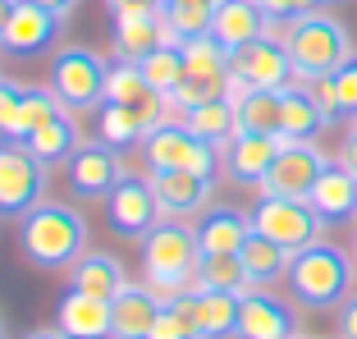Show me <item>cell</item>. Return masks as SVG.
Here are the masks:
<instances>
[{
  "label": "cell",
  "instance_id": "1",
  "mask_svg": "<svg viewBox=\"0 0 357 339\" xmlns=\"http://www.w3.org/2000/svg\"><path fill=\"white\" fill-rule=\"evenodd\" d=\"M19 253L37 271H69L87 253V220L64 202H37L19 216Z\"/></svg>",
  "mask_w": 357,
  "mask_h": 339
},
{
  "label": "cell",
  "instance_id": "2",
  "mask_svg": "<svg viewBox=\"0 0 357 339\" xmlns=\"http://www.w3.org/2000/svg\"><path fill=\"white\" fill-rule=\"evenodd\" d=\"M197 262H202L197 229L183 220H156V229L142 239V285L160 303H174L178 294H188Z\"/></svg>",
  "mask_w": 357,
  "mask_h": 339
},
{
  "label": "cell",
  "instance_id": "3",
  "mask_svg": "<svg viewBox=\"0 0 357 339\" xmlns=\"http://www.w3.org/2000/svg\"><path fill=\"white\" fill-rule=\"evenodd\" d=\"M275 37L289 51V64L303 83H316V78H330L339 64L353 55V37L348 28L335 19V14H303L294 23H275Z\"/></svg>",
  "mask_w": 357,
  "mask_h": 339
},
{
  "label": "cell",
  "instance_id": "4",
  "mask_svg": "<svg viewBox=\"0 0 357 339\" xmlns=\"http://www.w3.org/2000/svg\"><path fill=\"white\" fill-rule=\"evenodd\" d=\"M353 253H344V248L326 243V239H316L312 248H303V253H294V262H289V294L303 303V308H339L348 294H353Z\"/></svg>",
  "mask_w": 357,
  "mask_h": 339
},
{
  "label": "cell",
  "instance_id": "5",
  "mask_svg": "<svg viewBox=\"0 0 357 339\" xmlns=\"http://www.w3.org/2000/svg\"><path fill=\"white\" fill-rule=\"evenodd\" d=\"M105 64L96 51L87 46H69L51 60V92L64 110H74V115H87L105 101Z\"/></svg>",
  "mask_w": 357,
  "mask_h": 339
},
{
  "label": "cell",
  "instance_id": "6",
  "mask_svg": "<svg viewBox=\"0 0 357 339\" xmlns=\"http://www.w3.org/2000/svg\"><path fill=\"white\" fill-rule=\"evenodd\" d=\"M252 229L266 234L271 243H280L284 253H303L326 234V220L316 216V206L307 197H257Z\"/></svg>",
  "mask_w": 357,
  "mask_h": 339
},
{
  "label": "cell",
  "instance_id": "7",
  "mask_svg": "<svg viewBox=\"0 0 357 339\" xmlns=\"http://www.w3.org/2000/svg\"><path fill=\"white\" fill-rule=\"evenodd\" d=\"M142 165L147 170H192V174H220V147L192 138L178 119H165L142 138Z\"/></svg>",
  "mask_w": 357,
  "mask_h": 339
},
{
  "label": "cell",
  "instance_id": "8",
  "mask_svg": "<svg viewBox=\"0 0 357 339\" xmlns=\"http://www.w3.org/2000/svg\"><path fill=\"white\" fill-rule=\"evenodd\" d=\"M51 165L37 160L23 142L0 138V216H28L46 193Z\"/></svg>",
  "mask_w": 357,
  "mask_h": 339
},
{
  "label": "cell",
  "instance_id": "9",
  "mask_svg": "<svg viewBox=\"0 0 357 339\" xmlns=\"http://www.w3.org/2000/svg\"><path fill=\"white\" fill-rule=\"evenodd\" d=\"M229 83L238 87H266V92H284L289 83H298L289 51H284L280 37H257V42L229 51Z\"/></svg>",
  "mask_w": 357,
  "mask_h": 339
},
{
  "label": "cell",
  "instance_id": "10",
  "mask_svg": "<svg viewBox=\"0 0 357 339\" xmlns=\"http://www.w3.org/2000/svg\"><path fill=\"white\" fill-rule=\"evenodd\" d=\"M330 156L316 142H289L284 138L280 156H275L271 174H266L261 183V197H312L316 179L326 174Z\"/></svg>",
  "mask_w": 357,
  "mask_h": 339
},
{
  "label": "cell",
  "instance_id": "11",
  "mask_svg": "<svg viewBox=\"0 0 357 339\" xmlns=\"http://www.w3.org/2000/svg\"><path fill=\"white\" fill-rule=\"evenodd\" d=\"M105 216H110V229H115L119 239L142 243L160 220V206H156V193H151L147 174H142V179H137V174H124V179L110 188V197H105Z\"/></svg>",
  "mask_w": 357,
  "mask_h": 339
},
{
  "label": "cell",
  "instance_id": "12",
  "mask_svg": "<svg viewBox=\"0 0 357 339\" xmlns=\"http://www.w3.org/2000/svg\"><path fill=\"white\" fill-rule=\"evenodd\" d=\"M147 183L156 193V206L165 220H188L202 216L215 197V179L211 174H192V170H147Z\"/></svg>",
  "mask_w": 357,
  "mask_h": 339
},
{
  "label": "cell",
  "instance_id": "13",
  "mask_svg": "<svg viewBox=\"0 0 357 339\" xmlns=\"http://www.w3.org/2000/svg\"><path fill=\"white\" fill-rule=\"evenodd\" d=\"M169 308H178L192 321L197 339H238V294H220V289H188L178 294Z\"/></svg>",
  "mask_w": 357,
  "mask_h": 339
},
{
  "label": "cell",
  "instance_id": "14",
  "mask_svg": "<svg viewBox=\"0 0 357 339\" xmlns=\"http://www.w3.org/2000/svg\"><path fill=\"white\" fill-rule=\"evenodd\" d=\"M280 147H284V138H271V133H234L220 147V170L243 188H261Z\"/></svg>",
  "mask_w": 357,
  "mask_h": 339
},
{
  "label": "cell",
  "instance_id": "15",
  "mask_svg": "<svg viewBox=\"0 0 357 339\" xmlns=\"http://www.w3.org/2000/svg\"><path fill=\"white\" fill-rule=\"evenodd\" d=\"M69 188L83 193V197H110V188H115L119 179H124V165H119V151L105 147L101 138L96 142H78V151L69 160Z\"/></svg>",
  "mask_w": 357,
  "mask_h": 339
},
{
  "label": "cell",
  "instance_id": "16",
  "mask_svg": "<svg viewBox=\"0 0 357 339\" xmlns=\"http://www.w3.org/2000/svg\"><path fill=\"white\" fill-rule=\"evenodd\" d=\"M60 28H64L60 14H51L46 5H37V0H19V5H14L10 28H5L0 51H10V55H42V51H51V46H55Z\"/></svg>",
  "mask_w": 357,
  "mask_h": 339
},
{
  "label": "cell",
  "instance_id": "17",
  "mask_svg": "<svg viewBox=\"0 0 357 339\" xmlns=\"http://www.w3.org/2000/svg\"><path fill=\"white\" fill-rule=\"evenodd\" d=\"M294 308L280 303L271 289H248L238 298V339H294Z\"/></svg>",
  "mask_w": 357,
  "mask_h": 339
},
{
  "label": "cell",
  "instance_id": "18",
  "mask_svg": "<svg viewBox=\"0 0 357 339\" xmlns=\"http://www.w3.org/2000/svg\"><path fill=\"white\" fill-rule=\"evenodd\" d=\"M211 37L225 51H238V46L257 42V37H275V23L261 10V0H220L215 14H211Z\"/></svg>",
  "mask_w": 357,
  "mask_h": 339
},
{
  "label": "cell",
  "instance_id": "19",
  "mask_svg": "<svg viewBox=\"0 0 357 339\" xmlns=\"http://www.w3.org/2000/svg\"><path fill=\"white\" fill-rule=\"evenodd\" d=\"M55 326L69 339H110V303L69 285L55 303Z\"/></svg>",
  "mask_w": 357,
  "mask_h": 339
},
{
  "label": "cell",
  "instance_id": "20",
  "mask_svg": "<svg viewBox=\"0 0 357 339\" xmlns=\"http://www.w3.org/2000/svg\"><path fill=\"white\" fill-rule=\"evenodd\" d=\"M160 303L147 285H124L110 298V339H147L160 317Z\"/></svg>",
  "mask_w": 357,
  "mask_h": 339
},
{
  "label": "cell",
  "instance_id": "21",
  "mask_svg": "<svg viewBox=\"0 0 357 339\" xmlns=\"http://www.w3.org/2000/svg\"><path fill=\"white\" fill-rule=\"evenodd\" d=\"M307 202L316 206V216H321L326 225L353 220V216H357V174L348 165H339V160H330L326 174L316 179V188H312Z\"/></svg>",
  "mask_w": 357,
  "mask_h": 339
},
{
  "label": "cell",
  "instance_id": "22",
  "mask_svg": "<svg viewBox=\"0 0 357 339\" xmlns=\"http://www.w3.org/2000/svg\"><path fill=\"white\" fill-rule=\"evenodd\" d=\"M330 119L326 110H321V101H316L312 83H289L284 87V115H280V138L289 142H316V133H326Z\"/></svg>",
  "mask_w": 357,
  "mask_h": 339
},
{
  "label": "cell",
  "instance_id": "23",
  "mask_svg": "<svg viewBox=\"0 0 357 339\" xmlns=\"http://www.w3.org/2000/svg\"><path fill=\"white\" fill-rule=\"evenodd\" d=\"M192 229H197L202 253H238L248 243V234H252V216H243L238 206H215L211 202Z\"/></svg>",
  "mask_w": 357,
  "mask_h": 339
},
{
  "label": "cell",
  "instance_id": "24",
  "mask_svg": "<svg viewBox=\"0 0 357 339\" xmlns=\"http://www.w3.org/2000/svg\"><path fill=\"white\" fill-rule=\"evenodd\" d=\"M234 96V115H238V133H271L280 138V115H284V92H266V87H238Z\"/></svg>",
  "mask_w": 357,
  "mask_h": 339
},
{
  "label": "cell",
  "instance_id": "25",
  "mask_svg": "<svg viewBox=\"0 0 357 339\" xmlns=\"http://www.w3.org/2000/svg\"><path fill=\"white\" fill-rule=\"evenodd\" d=\"M69 285L110 303V298H115L119 289L128 285V276H124V266H119L110 253H83L74 266H69Z\"/></svg>",
  "mask_w": 357,
  "mask_h": 339
},
{
  "label": "cell",
  "instance_id": "26",
  "mask_svg": "<svg viewBox=\"0 0 357 339\" xmlns=\"http://www.w3.org/2000/svg\"><path fill=\"white\" fill-rule=\"evenodd\" d=\"M178 124L188 128L192 138L211 142V147H225V142L238 133V115H234V96H220V101H206V106L178 110Z\"/></svg>",
  "mask_w": 357,
  "mask_h": 339
},
{
  "label": "cell",
  "instance_id": "27",
  "mask_svg": "<svg viewBox=\"0 0 357 339\" xmlns=\"http://www.w3.org/2000/svg\"><path fill=\"white\" fill-rule=\"evenodd\" d=\"M238 262L243 271H248V280H252V289H271L275 280L289 276V262H294V253H284L280 243H271L266 234H248V243L238 248Z\"/></svg>",
  "mask_w": 357,
  "mask_h": 339
},
{
  "label": "cell",
  "instance_id": "28",
  "mask_svg": "<svg viewBox=\"0 0 357 339\" xmlns=\"http://www.w3.org/2000/svg\"><path fill=\"white\" fill-rule=\"evenodd\" d=\"M151 133V124L142 119V110L137 106H119V101H101L96 106V138L105 142V147H133V142H142Z\"/></svg>",
  "mask_w": 357,
  "mask_h": 339
},
{
  "label": "cell",
  "instance_id": "29",
  "mask_svg": "<svg viewBox=\"0 0 357 339\" xmlns=\"http://www.w3.org/2000/svg\"><path fill=\"white\" fill-rule=\"evenodd\" d=\"M74 119H78L74 110H55V115L46 119L23 147H28L37 160H46V165H51V160H69L78 151V124H74Z\"/></svg>",
  "mask_w": 357,
  "mask_h": 339
},
{
  "label": "cell",
  "instance_id": "30",
  "mask_svg": "<svg viewBox=\"0 0 357 339\" xmlns=\"http://www.w3.org/2000/svg\"><path fill=\"white\" fill-rule=\"evenodd\" d=\"M192 289H220V294H248L252 280L243 271L238 253H202L197 271H192Z\"/></svg>",
  "mask_w": 357,
  "mask_h": 339
},
{
  "label": "cell",
  "instance_id": "31",
  "mask_svg": "<svg viewBox=\"0 0 357 339\" xmlns=\"http://www.w3.org/2000/svg\"><path fill=\"white\" fill-rule=\"evenodd\" d=\"M211 14H215L211 0H174L169 10H160L165 42L183 46V42H192V37H206V32H211Z\"/></svg>",
  "mask_w": 357,
  "mask_h": 339
},
{
  "label": "cell",
  "instance_id": "32",
  "mask_svg": "<svg viewBox=\"0 0 357 339\" xmlns=\"http://www.w3.org/2000/svg\"><path fill=\"white\" fill-rule=\"evenodd\" d=\"M165 42V23L156 14H137V19H119L115 23V55H128V60H142L147 51Z\"/></svg>",
  "mask_w": 357,
  "mask_h": 339
},
{
  "label": "cell",
  "instance_id": "33",
  "mask_svg": "<svg viewBox=\"0 0 357 339\" xmlns=\"http://www.w3.org/2000/svg\"><path fill=\"white\" fill-rule=\"evenodd\" d=\"M142 78H147V87L151 92H160V96H169L183 78H188V64H183V46H174V42H160L156 51H147L142 55Z\"/></svg>",
  "mask_w": 357,
  "mask_h": 339
},
{
  "label": "cell",
  "instance_id": "34",
  "mask_svg": "<svg viewBox=\"0 0 357 339\" xmlns=\"http://www.w3.org/2000/svg\"><path fill=\"white\" fill-rule=\"evenodd\" d=\"M183 64H188V78H211V83H229V51H225L215 37H192L183 42Z\"/></svg>",
  "mask_w": 357,
  "mask_h": 339
},
{
  "label": "cell",
  "instance_id": "35",
  "mask_svg": "<svg viewBox=\"0 0 357 339\" xmlns=\"http://www.w3.org/2000/svg\"><path fill=\"white\" fill-rule=\"evenodd\" d=\"M147 78H142V64L128 60V55H115L105 64V101H119V106H137L147 96Z\"/></svg>",
  "mask_w": 357,
  "mask_h": 339
},
{
  "label": "cell",
  "instance_id": "36",
  "mask_svg": "<svg viewBox=\"0 0 357 339\" xmlns=\"http://www.w3.org/2000/svg\"><path fill=\"white\" fill-rule=\"evenodd\" d=\"M55 110H64L60 101H55L51 87H28V96H23V110H19V128H14V142H28L37 128L46 124V119L55 115Z\"/></svg>",
  "mask_w": 357,
  "mask_h": 339
},
{
  "label": "cell",
  "instance_id": "37",
  "mask_svg": "<svg viewBox=\"0 0 357 339\" xmlns=\"http://www.w3.org/2000/svg\"><path fill=\"white\" fill-rule=\"evenodd\" d=\"M234 83H211V78H183V83L174 87V92L165 96L169 110H192V106H206V101H220V96H229Z\"/></svg>",
  "mask_w": 357,
  "mask_h": 339
},
{
  "label": "cell",
  "instance_id": "38",
  "mask_svg": "<svg viewBox=\"0 0 357 339\" xmlns=\"http://www.w3.org/2000/svg\"><path fill=\"white\" fill-rule=\"evenodd\" d=\"M330 92H335V115L357 119V55H348L335 74H330Z\"/></svg>",
  "mask_w": 357,
  "mask_h": 339
},
{
  "label": "cell",
  "instance_id": "39",
  "mask_svg": "<svg viewBox=\"0 0 357 339\" xmlns=\"http://www.w3.org/2000/svg\"><path fill=\"white\" fill-rule=\"evenodd\" d=\"M23 96H28V87H23V83L0 78V138H14V128H19V110H23Z\"/></svg>",
  "mask_w": 357,
  "mask_h": 339
},
{
  "label": "cell",
  "instance_id": "40",
  "mask_svg": "<svg viewBox=\"0 0 357 339\" xmlns=\"http://www.w3.org/2000/svg\"><path fill=\"white\" fill-rule=\"evenodd\" d=\"M147 339H197V330H192V321L183 317V312H178V308H169V303H165Z\"/></svg>",
  "mask_w": 357,
  "mask_h": 339
},
{
  "label": "cell",
  "instance_id": "41",
  "mask_svg": "<svg viewBox=\"0 0 357 339\" xmlns=\"http://www.w3.org/2000/svg\"><path fill=\"white\" fill-rule=\"evenodd\" d=\"M261 10L271 14V23H294L303 14H316L321 0H261Z\"/></svg>",
  "mask_w": 357,
  "mask_h": 339
},
{
  "label": "cell",
  "instance_id": "42",
  "mask_svg": "<svg viewBox=\"0 0 357 339\" xmlns=\"http://www.w3.org/2000/svg\"><path fill=\"white\" fill-rule=\"evenodd\" d=\"M105 10H110V23H119V19H137V14H156L160 5L156 0H105Z\"/></svg>",
  "mask_w": 357,
  "mask_h": 339
},
{
  "label": "cell",
  "instance_id": "43",
  "mask_svg": "<svg viewBox=\"0 0 357 339\" xmlns=\"http://www.w3.org/2000/svg\"><path fill=\"white\" fill-rule=\"evenodd\" d=\"M339 339H357V294L339 303Z\"/></svg>",
  "mask_w": 357,
  "mask_h": 339
},
{
  "label": "cell",
  "instance_id": "44",
  "mask_svg": "<svg viewBox=\"0 0 357 339\" xmlns=\"http://www.w3.org/2000/svg\"><path fill=\"white\" fill-rule=\"evenodd\" d=\"M335 160L357 174V124H348V133H344V142H339V156Z\"/></svg>",
  "mask_w": 357,
  "mask_h": 339
},
{
  "label": "cell",
  "instance_id": "45",
  "mask_svg": "<svg viewBox=\"0 0 357 339\" xmlns=\"http://www.w3.org/2000/svg\"><path fill=\"white\" fill-rule=\"evenodd\" d=\"M37 5H46L51 14H60V19H69V14H74L78 5H83V0H37Z\"/></svg>",
  "mask_w": 357,
  "mask_h": 339
},
{
  "label": "cell",
  "instance_id": "46",
  "mask_svg": "<svg viewBox=\"0 0 357 339\" xmlns=\"http://www.w3.org/2000/svg\"><path fill=\"white\" fill-rule=\"evenodd\" d=\"M23 339H69V335H64L60 326H37V330H28Z\"/></svg>",
  "mask_w": 357,
  "mask_h": 339
},
{
  "label": "cell",
  "instance_id": "47",
  "mask_svg": "<svg viewBox=\"0 0 357 339\" xmlns=\"http://www.w3.org/2000/svg\"><path fill=\"white\" fill-rule=\"evenodd\" d=\"M14 5H19V0H0V42H5V28H10V19H14Z\"/></svg>",
  "mask_w": 357,
  "mask_h": 339
},
{
  "label": "cell",
  "instance_id": "48",
  "mask_svg": "<svg viewBox=\"0 0 357 339\" xmlns=\"http://www.w3.org/2000/svg\"><path fill=\"white\" fill-rule=\"evenodd\" d=\"M353 262H357V229H353Z\"/></svg>",
  "mask_w": 357,
  "mask_h": 339
},
{
  "label": "cell",
  "instance_id": "49",
  "mask_svg": "<svg viewBox=\"0 0 357 339\" xmlns=\"http://www.w3.org/2000/svg\"><path fill=\"white\" fill-rule=\"evenodd\" d=\"M156 5H160V10H169V5H174V0H156Z\"/></svg>",
  "mask_w": 357,
  "mask_h": 339
},
{
  "label": "cell",
  "instance_id": "50",
  "mask_svg": "<svg viewBox=\"0 0 357 339\" xmlns=\"http://www.w3.org/2000/svg\"><path fill=\"white\" fill-rule=\"evenodd\" d=\"M321 5H339V0H321Z\"/></svg>",
  "mask_w": 357,
  "mask_h": 339
},
{
  "label": "cell",
  "instance_id": "51",
  "mask_svg": "<svg viewBox=\"0 0 357 339\" xmlns=\"http://www.w3.org/2000/svg\"><path fill=\"white\" fill-rule=\"evenodd\" d=\"M0 339H5V330H0Z\"/></svg>",
  "mask_w": 357,
  "mask_h": 339
},
{
  "label": "cell",
  "instance_id": "52",
  "mask_svg": "<svg viewBox=\"0 0 357 339\" xmlns=\"http://www.w3.org/2000/svg\"><path fill=\"white\" fill-rule=\"evenodd\" d=\"M294 339H298V335H294Z\"/></svg>",
  "mask_w": 357,
  "mask_h": 339
}]
</instances>
